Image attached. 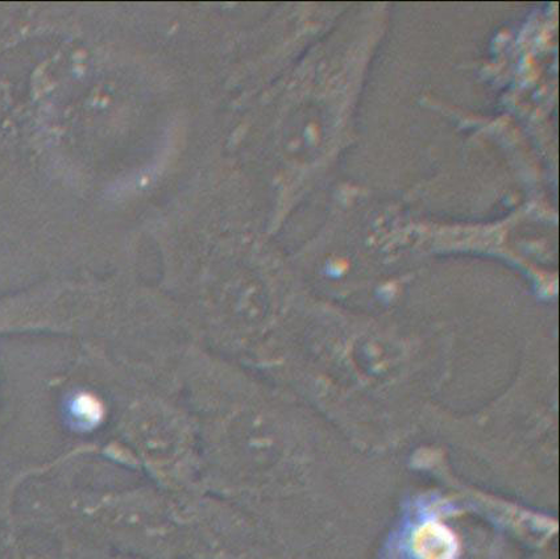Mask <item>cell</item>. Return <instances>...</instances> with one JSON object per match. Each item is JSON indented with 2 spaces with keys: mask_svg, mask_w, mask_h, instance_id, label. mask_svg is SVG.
<instances>
[{
  "mask_svg": "<svg viewBox=\"0 0 560 559\" xmlns=\"http://www.w3.org/2000/svg\"><path fill=\"white\" fill-rule=\"evenodd\" d=\"M410 550L416 559H456L460 543L448 525L430 519L417 525L411 533Z\"/></svg>",
  "mask_w": 560,
  "mask_h": 559,
  "instance_id": "cell-1",
  "label": "cell"
},
{
  "mask_svg": "<svg viewBox=\"0 0 560 559\" xmlns=\"http://www.w3.org/2000/svg\"><path fill=\"white\" fill-rule=\"evenodd\" d=\"M70 412L81 422L94 423L101 419L102 408L93 396L79 395L70 404Z\"/></svg>",
  "mask_w": 560,
  "mask_h": 559,
  "instance_id": "cell-2",
  "label": "cell"
}]
</instances>
